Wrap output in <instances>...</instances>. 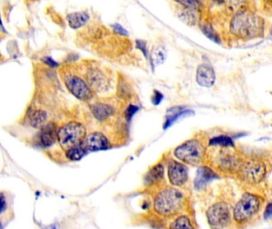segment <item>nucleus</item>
<instances>
[{
  "instance_id": "nucleus-1",
  "label": "nucleus",
  "mask_w": 272,
  "mask_h": 229,
  "mask_svg": "<svg viewBox=\"0 0 272 229\" xmlns=\"http://www.w3.org/2000/svg\"><path fill=\"white\" fill-rule=\"evenodd\" d=\"M264 22L255 13L242 9L235 13L230 22L232 34L242 39L257 38L264 33Z\"/></svg>"
},
{
  "instance_id": "nucleus-2",
  "label": "nucleus",
  "mask_w": 272,
  "mask_h": 229,
  "mask_svg": "<svg viewBox=\"0 0 272 229\" xmlns=\"http://www.w3.org/2000/svg\"><path fill=\"white\" fill-rule=\"evenodd\" d=\"M183 205V196L173 188L164 189L159 193L154 201V208L158 214L171 217L181 212Z\"/></svg>"
},
{
  "instance_id": "nucleus-3",
  "label": "nucleus",
  "mask_w": 272,
  "mask_h": 229,
  "mask_svg": "<svg viewBox=\"0 0 272 229\" xmlns=\"http://www.w3.org/2000/svg\"><path fill=\"white\" fill-rule=\"evenodd\" d=\"M205 154V147L196 139H190L176 148L174 155L183 163L190 166L200 164Z\"/></svg>"
},
{
  "instance_id": "nucleus-4",
  "label": "nucleus",
  "mask_w": 272,
  "mask_h": 229,
  "mask_svg": "<svg viewBox=\"0 0 272 229\" xmlns=\"http://www.w3.org/2000/svg\"><path fill=\"white\" fill-rule=\"evenodd\" d=\"M85 137L86 129L79 123H68L58 130V141L65 151L83 143Z\"/></svg>"
},
{
  "instance_id": "nucleus-5",
  "label": "nucleus",
  "mask_w": 272,
  "mask_h": 229,
  "mask_svg": "<svg viewBox=\"0 0 272 229\" xmlns=\"http://www.w3.org/2000/svg\"><path fill=\"white\" fill-rule=\"evenodd\" d=\"M260 204V198L256 196L251 194H244L235 206L233 211L235 221L238 223L248 221L259 212Z\"/></svg>"
},
{
  "instance_id": "nucleus-6",
  "label": "nucleus",
  "mask_w": 272,
  "mask_h": 229,
  "mask_svg": "<svg viewBox=\"0 0 272 229\" xmlns=\"http://www.w3.org/2000/svg\"><path fill=\"white\" fill-rule=\"evenodd\" d=\"M241 178L250 184L260 182L266 176V166L258 159H250L241 162L239 168Z\"/></svg>"
},
{
  "instance_id": "nucleus-7",
  "label": "nucleus",
  "mask_w": 272,
  "mask_h": 229,
  "mask_svg": "<svg viewBox=\"0 0 272 229\" xmlns=\"http://www.w3.org/2000/svg\"><path fill=\"white\" fill-rule=\"evenodd\" d=\"M207 218L211 227H228L232 221V208L224 202L214 204L207 211Z\"/></svg>"
},
{
  "instance_id": "nucleus-8",
  "label": "nucleus",
  "mask_w": 272,
  "mask_h": 229,
  "mask_svg": "<svg viewBox=\"0 0 272 229\" xmlns=\"http://www.w3.org/2000/svg\"><path fill=\"white\" fill-rule=\"evenodd\" d=\"M64 82L71 94L81 101H88L92 97L91 88L88 84L79 76L75 75H66Z\"/></svg>"
},
{
  "instance_id": "nucleus-9",
  "label": "nucleus",
  "mask_w": 272,
  "mask_h": 229,
  "mask_svg": "<svg viewBox=\"0 0 272 229\" xmlns=\"http://www.w3.org/2000/svg\"><path fill=\"white\" fill-rule=\"evenodd\" d=\"M168 176L169 181L173 186L180 187L188 181V169L181 162L173 161L168 167Z\"/></svg>"
},
{
  "instance_id": "nucleus-10",
  "label": "nucleus",
  "mask_w": 272,
  "mask_h": 229,
  "mask_svg": "<svg viewBox=\"0 0 272 229\" xmlns=\"http://www.w3.org/2000/svg\"><path fill=\"white\" fill-rule=\"evenodd\" d=\"M196 82L201 86L210 88L215 84V71L211 65L208 64L200 65L196 70Z\"/></svg>"
},
{
  "instance_id": "nucleus-11",
  "label": "nucleus",
  "mask_w": 272,
  "mask_h": 229,
  "mask_svg": "<svg viewBox=\"0 0 272 229\" xmlns=\"http://www.w3.org/2000/svg\"><path fill=\"white\" fill-rule=\"evenodd\" d=\"M38 140L43 147L53 145L58 140V130L55 124H48L41 127L40 132L38 133Z\"/></svg>"
},
{
  "instance_id": "nucleus-12",
  "label": "nucleus",
  "mask_w": 272,
  "mask_h": 229,
  "mask_svg": "<svg viewBox=\"0 0 272 229\" xmlns=\"http://www.w3.org/2000/svg\"><path fill=\"white\" fill-rule=\"evenodd\" d=\"M86 147L91 152H97L107 149L110 143L103 134L99 132L91 133L86 139Z\"/></svg>"
},
{
  "instance_id": "nucleus-13",
  "label": "nucleus",
  "mask_w": 272,
  "mask_h": 229,
  "mask_svg": "<svg viewBox=\"0 0 272 229\" xmlns=\"http://www.w3.org/2000/svg\"><path fill=\"white\" fill-rule=\"evenodd\" d=\"M216 178V175L207 166H201L197 171L196 179L194 181V186L196 189L205 188L212 180Z\"/></svg>"
},
{
  "instance_id": "nucleus-14",
  "label": "nucleus",
  "mask_w": 272,
  "mask_h": 229,
  "mask_svg": "<svg viewBox=\"0 0 272 229\" xmlns=\"http://www.w3.org/2000/svg\"><path fill=\"white\" fill-rule=\"evenodd\" d=\"M90 15L86 12H74L69 14L66 17L68 24L73 29H79L89 21Z\"/></svg>"
},
{
  "instance_id": "nucleus-15",
  "label": "nucleus",
  "mask_w": 272,
  "mask_h": 229,
  "mask_svg": "<svg viewBox=\"0 0 272 229\" xmlns=\"http://www.w3.org/2000/svg\"><path fill=\"white\" fill-rule=\"evenodd\" d=\"M168 113L169 114L167 116L166 121H165V126H164L165 129L171 126L172 124L177 121L179 118L182 117V116L193 115L194 112L192 110L183 109V107L181 108V107H176L169 110Z\"/></svg>"
},
{
  "instance_id": "nucleus-16",
  "label": "nucleus",
  "mask_w": 272,
  "mask_h": 229,
  "mask_svg": "<svg viewBox=\"0 0 272 229\" xmlns=\"http://www.w3.org/2000/svg\"><path fill=\"white\" fill-rule=\"evenodd\" d=\"M91 111L98 120H105L112 116L114 108L106 103H96L91 106Z\"/></svg>"
},
{
  "instance_id": "nucleus-17",
  "label": "nucleus",
  "mask_w": 272,
  "mask_h": 229,
  "mask_svg": "<svg viewBox=\"0 0 272 229\" xmlns=\"http://www.w3.org/2000/svg\"><path fill=\"white\" fill-rule=\"evenodd\" d=\"M164 178V167L162 165L157 164L154 166L146 175V181L149 185L158 182Z\"/></svg>"
},
{
  "instance_id": "nucleus-18",
  "label": "nucleus",
  "mask_w": 272,
  "mask_h": 229,
  "mask_svg": "<svg viewBox=\"0 0 272 229\" xmlns=\"http://www.w3.org/2000/svg\"><path fill=\"white\" fill-rule=\"evenodd\" d=\"M47 120V113L42 110L33 111L29 115V122L34 128H41L44 126Z\"/></svg>"
},
{
  "instance_id": "nucleus-19",
  "label": "nucleus",
  "mask_w": 272,
  "mask_h": 229,
  "mask_svg": "<svg viewBox=\"0 0 272 229\" xmlns=\"http://www.w3.org/2000/svg\"><path fill=\"white\" fill-rule=\"evenodd\" d=\"M87 150L86 145L82 143V144L71 147L67 151H65V154L69 159L72 160V161H77V160H80L81 158H83V156L86 154Z\"/></svg>"
},
{
  "instance_id": "nucleus-20",
  "label": "nucleus",
  "mask_w": 272,
  "mask_h": 229,
  "mask_svg": "<svg viewBox=\"0 0 272 229\" xmlns=\"http://www.w3.org/2000/svg\"><path fill=\"white\" fill-rule=\"evenodd\" d=\"M165 58H166V51L164 47L158 46L152 50V53H151V63L154 66L163 63L165 61Z\"/></svg>"
},
{
  "instance_id": "nucleus-21",
  "label": "nucleus",
  "mask_w": 272,
  "mask_h": 229,
  "mask_svg": "<svg viewBox=\"0 0 272 229\" xmlns=\"http://www.w3.org/2000/svg\"><path fill=\"white\" fill-rule=\"evenodd\" d=\"M210 145L215 146V147H233L234 143L232 142V139L229 137L221 135V136L215 137L214 139H212L210 141Z\"/></svg>"
},
{
  "instance_id": "nucleus-22",
  "label": "nucleus",
  "mask_w": 272,
  "mask_h": 229,
  "mask_svg": "<svg viewBox=\"0 0 272 229\" xmlns=\"http://www.w3.org/2000/svg\"><path fill=\"white\" fill-rule=\"evenodd\" d=\"M170 228L171 229H193V226L188 217L181 216L176 219Z\"/></svg>"
},
{
  "instance_id": "nucleus-23",
  "label": "nucleus",
  "mask_w": 272,
  "mask_h": 229,
  "mask_svg": "<svg viewBox=\"0 0 272 229\" xmlns=\"http://www.w3.org/2000/svg\"><path fill=\"white\" fill-rule=\"evenodd\" d=\"M178 4L183 6L184 8L199 10L204 3V0H174Z\"/></svg>"
},
{
  "instance_id": "nucleus-24",
  "label": "nucleus",
  "mask_w": 272,
  "mask_h": 229,
  "mask_svg": "<svg viewBox=\"0 0 272 229\" xmlns=\"http://www.w3.org/2000/svg\"><path fill=\"white\" fill-rule=\"evenodd\" d=\"M201 29H202L203 33L207 36L208 38H210L214 42H218L219 38H218L217 34H215V31L213 30L211 25H203Z\"/></svg>"
},
{
  "instance_id": "nucleus-25",
  "label": "nucleus",
  "mask_w": 272,
  "mask_h": 229,
  "mask_svg": "<svg viewBox=\"0 0 272 229\" xmlns=\"http://www.w3.org/2000/svg\"><path fill=\"white\" fill-rule=\"evenodd\" d=\"M112 27L114 28V32H116V33L121 34V35H127V34H128V32H127L126 29H124V28H123L121 25H119V24L113 25Z\"/></svg>"
},
{
  "instance_id": "nucleus-26",
  "label": "nucleus",
  "mask_w": 272,
  "mask_h": 229,
  "mask_svg": "<svg viewBox=\"0 0 272 229\" xmlns=\"http://www.w3.org/2000/svg\"><path fill=\"white\" fill-rule=\"evenodd\" d=\"M162 94L157 92V91H155L153 98H152V103H155V104H158L160 103V101H162Z\"/></svg>"
},
{
  "instance_id": "nucleus-27",
  "label": "nucleus",
  "mask_w": 272,
  "mask_h": 229,
  "mask_svg": "<svg viewBox=\"0 0 272 229\" xmlns=\"http://www.w3.org/2000/svg\"><path fill=\"white\" fill-rule=\"evenodd\" d=\"M272 217V202L267 205L264 212V218L268 219Z\"/></svg>"
},
{
  "instance_id": "nucleus-28",
  "label": "nucleus",
  "mask_w": 272,
  "mask_h": 229,
  "mask_svg": "<svg viewBox=\"0 0 272 229\" xmlns=\"http://www.w3.org/2000/svg\"><path fill=\"white\" fill-rule=\"evenodd\" d=\"M137 47L138 49H140L141 51H142L145 55H147V51H146V42L142 40H137Z\"/></svg>"
},
{
  "instance_id": "nucleus-29",
  "label": "nucleus",
  "mask_w": 272,
  "mask_h": 229,
  "mask_svg": "<svg viewBox=\"0 0 272 229\" xmlns=\"http://www.w3.org/2000/svg\"><path fill=\"white\" fill-rule=\"evenodd\" d=\"M137 110H138V107H136V106H129V108H128V111H127V116H128V117L131 118V116L135 114Z\"/></svg>"
},
{
  "instance_id": "nucleus-30",
  "label": "nucleus",
  "mask_w": 272,
  "mask_h": 229,
  "mask_svg": "<svg viewBox=\"0 0 272 229\" xmlns=\"http://www.w3.org/2000/svg\"><path fill=\"white\" fill-rule=\"evenodd\" d=\"M43 61L46 62L47 65H51L52 67H55V66H57L58 65V64L54 61L53 59L51 58V57H46V58L43 59Z\"/></svg>"
},
{
  "instance_id": "nucleus-31",
  "label": "nucleus",
  "mask_w": 272,
  "mask_h": 229,
  "mask_svg": "<svg viewBox=\"0 0 272 229\" xmlns=\"http://www.w3.org/2000/svg\"><path fill=\"white\" fill-rule=\"evenodd\" d=\"M1 212H3V211L5 210V205H6V202H5L4 197L3 195H1Z\"/></svg>"
},
{
  "instance_id": "nucleus-32",
  "label": "nucleus",
  "mask_w": 272,
  "mask_h": 229,
  "mask_svg": "<svg viewBox=\"0 0 272 229\" xmlns=\"http://www.w3.org/2000/svg\"><path fill=\"white\" fill-rule=\"evenodd\" d=\"M213 1L216 2V3H219V4H222V3H224L226 2V0H213Z\"/></svg>"
},
{
  "instance_id": "nucleus-33",
  "label": "nucleus",
  "mask_w": 272,
  "mask_h": 229,
  "mask_svg": "<svg viewBox=\"0 0 272 229\" xmlns=\"http://www.w3.org/2000/svg\"><path fill=\"white\" fill-rule=\"evenodd\" d=\"M271 34L272 35V28H271Z\"/></svg>"
}]
</instances>
